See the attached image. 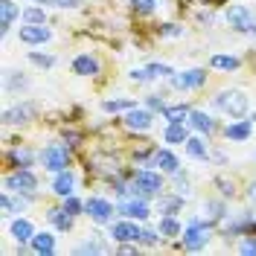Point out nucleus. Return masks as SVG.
<instances>
[{
  "instance_id": "nucleus-1",
  "label": "nucleus",
  "mask_w": 256,
  "mask_h": 256,
  "mask_svg": "<svg viewBox=\"0 0 256 256\" xmlns=\"http://www.w3.org/2000/svg\"><path fill=\"white\" fill-rule=\"evenodd\" d=\"M154 195H163V178L152 169H140L134 175V184H131V198H154Z\"/></svg>"
},
{
  "instance_id": "nucleus-2",
  "label": "nucleus",
  "mask_w": 256,
  "mask_h": 256,
  "mask_svg": "<svg viewBox=\"0 0 256 256\" xmlns=\"http://www.w3.org/2000/svg\"><path fill=\"white\" fill-rule=\"evenodd\" d=\"M216 105L224 114H230L233 120H242L248 114V96L242 94V90H224V94L216 96Z\"/></svg>"
},
{
  "instance_id": "nucleus-3",
  "label": "nucleus",
  "mask_w": 256,
  "mask_h": 256,
  "mask_svg": "<svg viewBox=\"0 0 256 256\" xmlns=\"http://www.w3.org/2000/svg\"><path fill=\"white\" fill-rule=\"evenodd\" d=\"M41 163H44L47 172H64V169L70 166V152H67V146L50 143L47 148L41 152Z\"/></svg>"
},
{
  "instance_id": "nucleus-4",
  "label": "nucleus",
  "mask_w": 256,
  "mask_h": 256,
  "mask_svg": "<svg viewBox=\"0 0 256 256\" xmlns=\"http://www.w3.org/2000/svg\"><path fill=\"white\" fill-rule=\"evenodd\" d=\"M3 186L9 192H18V195H32L38 190V178L32 175L30 169H18L15 175H9L3 180Z\"/></svg>"
},
{
  "instance_id": "nucleus-5",
  "label": "nucleus",
  "mask_w": 256,
  "mask_h": 256,
  "mask_svg": "<svg viewBox=\"0 0 256 256\" xmlns=\"http://www.w3.org/2000/svg\"><path fill=\"white\" fill-rule=\"evenodd\" d=\"M207 242H210V227H204L198 218L184 230V248L186 250H201V248H207Z\"/></svg>"
},
{
  "instance_id": "nucleus-6",
  "label": "nucleus",
  "mask_w": 256,
  "mask_h": 256,
  "mask_svg": "<svg viewBox=\"0 0 256 256\" xmlns=\"http://www.w3.org/2000/svg\"><path fill=\"white\" fill-rule=\"evenodd\" d=\"M224 18H227V24H230L236 32H254V26H256L254 12H250L248 6H230Z\"/></svg>"
},
{
  "instance_id": "nucleus-7",
  "label": "nucleus",
  "mask_w": 256,
  "mask_h": 256,
  "mask_svg": "<svg viewBox=\"0 0 256 256\" xmlns=\"http://www.w3.org/2000/svg\"><path fill=\"white\" fill-rule=\"evenodd\" d=\"M178 90H195L207 82V70H186V73H172L169 76Z\"/></svg>"
},
{
  "instance_id": "nucleus-8",
  "label": "nucleus",
  "mask_w": 256,
  "mask_h": 256,
  "mask_svg": "<svg viewBox=\"0 0 256 256\" xmlns=\"http://www.w3.org/2000/svg\"><path fill=\"white\" fill-rule=\"evenodd\" d=\"M84 212H88L96 224H108L114 218V207H111V201H105V198H88Z\"/></svg>"
},
{
  "instance_id": "nucleus-9",
  "label": "nucleus",
  "mask_w": 256,
  "mask_h": 256,
  "mask_svg": "<svg viewBox=\"0 0 256 256\" xmlns=\"http://www.w3.org/2000/svg\"><path fill=\"white\" fill-rule=\"evenodd\" d=\"M120 216H126V218H134V222H146L148 216H152V210L146 204V198H131V201H122L120 207H116Z\"/></svg>"
},
{
  "instance_id": "nucleus-10",
  "label": "nucleus",
  "mask_w": 256,
  "mask_h": 256,
  "mask_svg": "<svg viewBox=\"0 0 256 256\" xmlns=\"http://www.w3.org/2000/svg\"><path fill=\"white\" fill-rule=\"evenodd\" d=\"M143 230L137 227L134 222H116L111 227V239L114 242H140Z\"/></svg>"
},
{
  "instance_id": "nucleus-11",
  "label": "nucleus",
  "mask_w": 256,
  "mask_h": 256,
  "mask_svg": "<svg viewBox=\"0 0 256 256\" xmlns=\"http://www.w3.org/2000/svg\"><path fill=\"white\" fill-rule=\"evenodd\" d=\"M52 38V32L44 24H30V26H20V41L24 44H47Z\"/></svg>"
},
{
  "instance_id": "nucleus-12",
  "label": "nucleus",
  "mask_w": 256,
  "mask_h": 256,
  "mask_svg": "<svg viewBox=\"0 0 256 256\" xmlns=\"http://www.w3.org/2000/svg\"><path fill=\"white\" fill-rule=\"evenodd\" d=\"M152 122H154L152 111H143V108H131V111L126 114V126L131 128V131H148Z\"/></svg>"
},
{
  "instance_id": "nucleus-13",
  "label": "nucleus",
  "mask_w": 256,
  "mask_h": 256,
  "mask_svg": "<svg viewBox=\"0 0 256 256\" xmlns=\"http://www.w3.org/2000/svg\"><path fill=\"white\" fill-rule=\"evenodd\" d=\"M163 140H166L169 146H186V140H190V128H186V122H169L166 131H163Z\"/></svg>"
},
{
  "instance_id": "nucleus-14",
  "label": "nucleus",
  "mask_w": 256,
  "mask_h": 256,
  "mask_svg": "<svg viewBox=\"0 0 256 256\" xmlns=\"http://www.w3.org/2000/svg\"><path fill=\"white\" fill-rule=\"evenodd\" d=\"M73 186H76V175H73L70 169H64V172H56V180H52V192H56L58 198H67V195H73Z\"/></svg>"
},
{
  "instance_id": "nucleus-15",
  "label": "nucleus",
  "mask_w": 256,
  "mask_h": 256,
  "mask_svg": "<svg viewBox=\"0 0 256 256\" xmlns=\"http://www.w3.org/2000/svg\"><path fill=\"white\" fill-rule=\"evenodd\" d=\"M224 134H227V140H236V143H244V140H248V137L254 134V122L242 116L239 122H230V126H227V131H224Z\"/></svg>"
},
{
  "instance_id": "nucleus-16",
  "label": "nucleus",
  "mask_w": 256,
  "mask_h": 256,
  "mask_svg": "<svg viewBox=\"0 0 256 256\" xmlns=\"http://www.w3.org/2000/svg\"><path fill=\"white\" fill-rule=\"evenodd\" d=\"M154 158H158V166L163 172H169V175H178V172H180V160H178L169 148H158Z\"/></svg>"
},
{
  "instance_id": "nucleus-17",
  "label": "nucleus",
  "mask_w": 256,
  "mask_h": 256,
  "mask_svg": "<svg viewBox=\"0 0 256 256\" xmlns=\"http://www.w3.org/2000/svg\"><path fill=\"white\" fill-rule=\"evenodd\" d=\"M73 73L76 76H96L99 73V62H96L94 56H79L73 62Z\"/></svg>"
},
{
  "instance_id": "nucleus-18",
  "label": "nucleus",
  "mask_w": 256,
  "mask_h": 256,
  "mask_svg": "<svg viewBox=\"0 0 256 256\" xmlns=\"http://www.w3.org/2000/svg\"><path fill=\"white\" fill-rule=\"evenodd\" d=\"M30 244L35 254H56V236L52 233H35Z\"/></svg>"
},
{
  "instance_id": "nucleus-19",
  "label": "nucleus",
  "mask_w": 256,
  "mask_h": 256,
  "mask_svg": "<svg viewBox=\"0 0 256 256\" xmlns=\"http://www.w3.org/2000/svg\"><path fill=\"white\" fill-rule=\"evenodd\" d=\"M190 126L195 131H201V134H210V131H216V120L204 111H192L190 114Z\"/></svg>"
},
{
  "instance_id": "nucleus-20",
  "label": "nucleus",
  "mask_w": 256,
  "mask_h": 256,
  "mask_svg": "<svg viewBox=\"0 0 256 256\" xmlns=\"http://www.w3.org/2000/svg\"><path fill=\"white\" fill-rule=\"evenodd\" d=\"M32 114H35V105H18V108H9V111L3 114V120L9 126H18V122H26Z\"/></svg>"
},
{
  "instance_id": "nucleus-21",
  "label": "nucleus",
  "mask_w": 256,
  "mask_h": 256,
  "mask_svg": "<svg viewBox=\"0 0 256 256\" xmlns=\"http://www.w3.org/2000/svg\"><path fill=\"white\" fill-rule=\"evenodd\" d=\"M0 12H3V26H0V32L9 35V26H12V20L20 15V9L15 6V0H0Z\"/></svg>"
},
{
  "instance_id": "nucleus-22",
  "label": "nucleus",
  "mask_w": 256,
  "mask_h": 256,
  "mask_svg": "<svg viewBox=\"0 0 256 256\" xmlns=\"http://www.w3.org/2000/svg\"><path fill=\"white\" fill-rule=\"evenodd\" d=\"M47 218L52 224H56V227H58V230H62V233H67V230H70V227H73V216H70V212H67V210H50L47 212Z\"/></svg>"
},
{
  "instance_id": "nucleus-23",
  "label": "nucleus",
  "mask_w": 256,
  "mask_h": 256,
  "mask_svg": "<svg viewBox=\"0 0 256 256\" xmlns=\"http://www.w3.org/2000/svg\"><path fill=\"white\" fill-rule=\"evenodd\" d=\"M12 236L24 244V242H32L35 230H32V224L26 222V218H18V222H12Z\"/></svg>"
},
{
  "instance_id": "nucleus-24",
  "label": "nucleus",
  "mask_w": 256,
  "mask_h": 256,
  "mask_svg": "<svg viewBox=\"0 0 256 256\" xmlns=\"http://www.w3.org/2000/svg\"><path fill=\"white\" fill-rule=\"evenodd\" d=\"M190 105H172V108H166L163 111V120H169V122H190Z\"/></svg>"
},
{
  "instance_id": "nucleus-25",
  "label": "nucleus",
  "mask_w": 256,
  "mask_h": 256,
  "mask_svg": "<svg viewBox=\"0 0 256 256\" xmlns=\"http://www.w3.org/2000/svg\"><path fill=\"white\" fill-rule=\"evenodd\" d=\"M210 64H212L216 70H227V73H230V70H239V67H242V62L236 58V56H212V58H210Z\"/></svg>"
},
{
  "instance_id": "nucleus-26",
  "label": "nucleus",
  "mask_w": 256,
  "mask_h": 256,
  "mask_svg": "<svg viewBox=\"0 0 256 256\" xmlns=\"http://www.w3.org/2000/svg\"><path fill=\"white\" fill-rule=\"evenodd\" d=\"M186 154L195 160H207V143L201 137H190L186 140Z\"/></svg>"
},
{
  "instance_id": "nucleus-27",
  "label": "nucleus",
  "mask_w": 256,
  "mask_h": 256,
  "mask_svg": "<svg viewBox=\"0 0 256 256\" xmlns=\"http://www.w3.org/2000/svg\"><path fill=\"white\" fill-rule=\"evenodd\" d=\"M160 236H166V239L180 236V224L175 222V216H163V218H160Z\"/></svg>"
},
{
  "instance_id": "nucleus-28",
  "label": "nucleus",
  "mask_w": 256,
  "mask_h": 256,
  "mask_svg": "<svg viewBox=\"0 0 256 256\" xmlns=\"http://www.w3.org/2000/svg\"><path fill=\"white\" fill-rule=\"evenodd\" d=\"M102 108H105L108 114H120V111H131V108H137V102H134V99H108Z\"/></svg>"
},
{
  "instance_id": "nucleus-29",
  "label": "nucleus",
  "mask_w": 256,
  "mask_h": 256,
  "mask_svg": "<svg viewBox=\"0 0 256 256\" xmlns=\"http://www.w3.org/2000/svg\"><path fill=\"white\" fill-rule=\"evenodd\" d=\"M12 163H15L18 169H30L32 166V152H26V148H12Z\"/></svg>"
},
{
  "instance_id": "nucleus-30",
  "label": "nucleus",
  "mask_w": 256,
  "mask_h": 256,
  "mask_svg": "<svg viewBox=\"0 0 256 256\" xmlns=\"http://www.w3.org/2000/svg\"><path fill=\"white\" fill-rule=\"evenodd\" d=\"M131 9L137 15H152L158 9V0H131Z\"/></svg>"
},
{
  "instance_id": "nucleus-31",
  "label": "nucleus",
  "mask_w": 256,
  "mask_h": 256,
  "mask_svg": "<svg viewBox=\"0 0 256 256\" xmlns=\"http://www.w3.org/2000/svg\"><path fill=\"white\" fill-rule=\"evenodd\" d=\"M180 204H184V195H178V198H163V201H160V207H163L166 216H175L178 210H180Z\"/></svg>"
},
{
  "instance_id": "nucleus-32",
  "label": "nucleus",
  "mask_w": 256,
  "mask_h": 256,
  "mask_svg": "<svg viewBox=\"0 0 256 256\" xmlns=\"http://www.w3.org/2000/svg\"><path fill=\"white\" fill-rule=\"evenodd\" d=\"M76 254H105V244L99 239H90V242H84V244H79Z\"/></svg>"
},
{
  "instance_id": "nucleus-33",
  "label": "nucleus",
  "mask_w": 256,
  "mask_h": 256,
  "mask_svg": "<svg viewBox=\"0 0 256 256\" xmlns=\"http://www.w3.org/2000/svg\"><path fill=\"white\" fill-rule=\"evenodd\" d=\"M148 73H152V79H166V76H172L175 70H172L169 64H148Z\"/></svg>"
},
{
  "instance_id": "nucleus-34",
  "label": "nucleus",
  "mask_w": 256,
  "mask_h": 256,
  "mask_svg": "<svg viewBox=\"0 0 256 256\" xmlns=\"http://www.w3.org/2000/svg\"><path fill=\"white\" fill-rule=\"evenodd\" d=\"M24 20H26V24H44V9H38V6L24 9Z\"/></svg>"
},
{
  "instance_id": "nucleus-35",
  "label": "nucleus",
  "mask_w": 256,
  "mask_h": 256,
  "mask_svg": "<svg viewBox=\"0 0 256 256\" xmlns=\"http://www.w3.org/2000/svg\"><path fill=\"white\" fill-rule=\"evenodd\" d=\"M146 105H148L152 111H160V114L169 108V105L163 102V96H160V94H148V96H146Z\"/></svg>"
},
{
  "instance_id": "nucleus-36",
  "label": "nucleus",
  "mask_w": 256,
  "mask_h": 256,
  "mask_svg": "<svg viewBox=\"0 0 256 256\" xmlns=\"http://www.w3.org/2000/svg\"><path fill=\"white\" fill-rule=\"evenodd\" d=\"M64 210H67V212H70V216L76 218V216H79L82 210H84V204H82L79 198H73V195H67V198H64Z\"/></svg>"
},
{
  "instance_id": "nucleus-37",
  "label": "nucleus",
  "mask_w": 256,
  "mask_h": 256,
  "mask_svg": "<svg viewBox=\"0 0 256 256\" xmlns=\"http://www.w3.org/2000/svg\"><path fill=\"white\" fill-rule=\"evenodd\" d=\"M30 62L38 64V67H52L56 58H52V56H41V52H30Z\"/></svg>"
},
{
  "instance_id": "nucleus-38",
  "label": "nucleus",
  "mask_w": 256,
  "mask_h": 256,
  "mask_svg": "<svg viewBox=\"0 0 256 256\" xmlns=\"http://www.w3.org/2000/svg\"><path fill=\"white\" fill-rule=\"evenodd\" d=\"M140 242H143V244H148V248H154V244L160 242V230H143Z\"/></svg>"
},
{
  "instance_id": "nucleus-39",
  "label": "nucleus",
  "mask_w": 256,
  "mask_h": 256,
  "mask_svg": "<svg viewBox=\"0 0 256 256\" xmlns=\"http://www.w3.org/2000/svg\"><path fill=\"white\" fill-rule=\"evenodd\" d=\"M41 3H50V6H58V9H76L82 0H41Z\"/></svg>"
},
{
  "instance_id": "nucleus-40",
  "label": "nucleus",
  "mask_w": 256,
  "mask_h": 256,
  "mask_svg": "<svg viewBox=\"0 0 256 256\" xmlns=\"http://www.w3.org/2000/svg\"><path fill=\"white\" fill-rule=\"evenodd\" d=\"M131 79L134 82H152V73H148V67H143V70H131Z\"/></svg>"
},
{
  "instance_id": "nucleus-41",
  "label": "nucleus",
  "mask_w": 256,
  "mask_h": 256,
  "mask_svg": "<svg viewBox=\"0 0 256 256\" xmlns=\"http://www.w3.org/2000/svg\"><path fill=\"white\" fill-rule=\"evenodd\" d=\"M160 32H163V35H169V38L184 35V30H180V26H175V24H166V26H160Z\"/></svg>"
},
{
  "instance_id": "nucleus-42",
  "label": "nucleus",
  "mask_w": 256,
  "mask_h": 256,
  "mask_svg": "<svg viewBox=\"0 0 256 256\" xmlns=\"http://www.w3.org/2000/svg\"><path fill=\"white\" fill-rule=\"evenodd\" d=\"M242 254H256V239H244L242 242Z\"/></svg>"
},
{
  "instance_id": "nucleus-43",
  "label": "nucleus",
  "mask_w": 256,
  "mask_h": 256,
  "mask_svg": "<svg viewBox=\"0 0 256 256\" xmlns=\"http://www.w3.org/2000/svg\"><path fill=\"white\" fill-rule=\"evenodd\" d=\"M254 35H256V26H254Z\"/></svg>"
}]
</instances>
